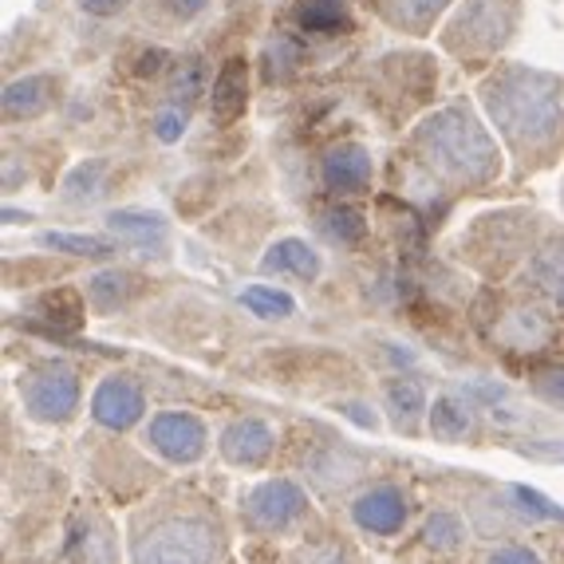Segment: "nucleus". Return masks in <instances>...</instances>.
Instances as JSON below:
<instances>
[{
	"label": "nucleus",
	"mask_w": 564,
	"mask_h": 564,
	"mask_svg": "<svg viewBox=\"0 0 564 564\" xmlns=\"http://www.w3.org/2000/svg\"><path fill=\"white\" fill-rule=\"evenodd\" d=\"M44 91H47V79H24V84H12L9 95H4V111H9V119L44 111V104H47Z\"/></svg>",
	"instance_id": "obj_16"
},
{
	"label": "nucleus",
	"mask_w": 564,
	"mask_h": 564,
	"mask_svg": "<svg viewBox=\"0 0 564 564\" xmlns=\"http://www.w3.org/2000/svg\"><path fill=\"white\" fill-rule=\"evenodd\" d=\"M241 304L253 312V316H264V321H284V316H292V312H296V304H292L289 292L269 289V284H253V289H245Z\"/></svg>",
	"instance_id": "obj_14"
},
{
	"label": "nucleus",
	"mask_w": 564,
	"mask_h": 564,
	"mask_svg": "<svg viewBox=\"0 0 564 564\" xmlns=\"http://www.w3.org/2000/svg\"><path fill=\"white\" fill-rule=\"evenodd\" d=\"M111 234L127 237L134 245H162L166 241V221L159 214H134V209H122V214L107 217Z\"/></svg>",
	"instance_id": "obj_13"
},
{
	"label": "nucleus",
	"mask_w": 564,
	"mask_h": 564,
	"mask_svg": "<svg viewBox=\"0 0 564 564\" xmlns=\"http://www.w3.org/2000/svg\"><path fill=\"white\" fill-rule=\"evenodd\" d=\"M182 131H186V122H182L178 115H162V119H159V139L162 142H174Z\"/></svg>",
	"instance_id": "obj_29"
},
{
	"label": "nucleus",
	"mask_w": 564,
	"mask_h": 564,
	"mask_svg": "<svg viewBox=\"0 0 564 564\" xmlns=\"http://www.w3.org/2000/svg\"><path fill=\"white\" fill-rule=\"evenodd\" d=\"M356 521L371 533H399L406 521V501L399 489L379 486L356 501Z\"/></svg>",
	"instance_id": "obj_8"
},
{
	"label": "nucleus",
	"mask_w": 564,
	"mask_h": 564,
	"mask_svg": "<svg viewBox=\"0 0 564 564\" xmlns=\"http://www.w3.org/2000/svg\"><path fill=\"white\" fill-rule=\"evenodd\" d=\"M264 269L269 273H289V276H301V281H312V276L321 273V257L312 253L308 245L289 237V241H276L264 257Z\"/></svg>",
	"instance_id": "obj_12"
},
{
	"label": "nucleus",
	"mask_w": 564,
	"mask_h": 564,
	"mask_svg": "<svg viewBox=\"0 0 564 564\" xmlns=\"http://www.w3.org/2000/svg\"><path fill=\"white\" fill-rule=\"evenodd\" d=\"M556 79L536 76V72H513L501 87L489 91V107L494 119L501 122V131L518 142H541L553 134L556 127Z\"/></svg>",
	"instance_id": "obj_2"
},
{
	"label": "nucleus",
	"mask_w": 564,
	"mask_h": 564,
	"mask_svg": "<svg viewBox=\"0 0 564 564\" xmlns=\"http://www.w3.org/2000/svg\"><path fill=\"white\" fill-rule=\"evenodd\" d=\"M533 281L549 301L564 304V249H549V253L533 264Z\"/></svg>",
	"instance_id": "obj_18"
},
{
	"label": "nucleus",
	"mask_w": 564,
	"mask_h": 564,
	"mask_svg": "<svg viewBox=\"0 0 564 564\" xmlns=\"http://www.w3.org/2000/svg\"><path fill=\"white\" fill-rule=\"evenodd\" d=\"M328 234L336 241H359L364 237V221H359L356 209H336V214H328Z\"/></svg>",
	"instance_id": "obj_24"
},
{
	"label": "nucleus",
	"mask_w": 564,
	"mask_h": 564,
	"mask_svg": "<svg viewBox=\"0 0 564 564\" xmlns=\"http://www.w3.org/2000/svg\"><path fill=\"white\" fill-rule=\"evenodd\" d=\"M423 536H426V545H431V549H458L462 521L454 518V513H434V518L426 521Z\"/></svg>",
	"instance_id": "obj_19"
},
{
	"label": "nucleus",
	"mask_w": 564,
	"mask_h": 564,
	"mask_svg": "<svg viewBox=\"0 0 564 564\" xmlns=\"http://www.w3.org/2000/svg\"><path fill=\"white\" fill-rule=\"evenodd\" d=\"M79 9L91 12V17H115V12L127 9V0H79Z\"/></svg>",
	"instance_id": "obj_28"
},
{
	"label": "nucleus",
	"mask_w": 564,
	"mask_h": 564,
	"mask_svg": "<svg viewBox=\"0 0 564 564\" xmlns=\"http://www.w3.org/2000/svg\"><path fill=\"white\" fill-rule=\"evenodd\" d=\"M217 533L202 518H166L134 541V564H214Z\"/></svg>",
	"instance_id": "obj_3"
},
{
	"label": "nucleus",
	"mask_w": 564,
	"mask_h": 564,
	"mask_svg": "<svg viewBox=\"0 0 564 564\" xmlns=\"http://www.w3.org/2000/svg\"><path fill=\"white\" fill-rule=\"evenodd\" d=\"M72 553L79 556V564H115L111 533H107L99 521H91V533H76V541H72Z\"/></svg>",
	"instance_id": "obj_17"
},
{
	"label": "nucleus",
	"mask_w": 564,
	"mask_h": 564,
	"mask_svg": "<svg viewBox=\"0 0 564 564\" xmlns=\"http://www.w3.org/2000/svg\"><path fill=\"white\" fill-rule=\"evenodd\" d=\"M324 182L332 189H364L371 182V159L364 147H339L324 159Z\"/></svg>",
	"instance_id": "obj_10"
},
{
	"label": "nucleus",
	"mask_w": 564,
	"mask_h": 564,
	"mask_svg": "<svg viewBox=\"0 0 564 564\" xmlns=\"http://www.w3.org/2000/svg\"><path fill=\"white\" fill-rule=\"evenodd\" d=\"M446 0H395V9H399V17H406V20H423V17H431L434 9H443Z\"/></svg>",
	"instance_id": "obj_26"
},
{
	"label": "nucleus",
	"mask_w": 564,
	"mask_h": 564,
	"mask_svg": "<svg viewBox=\"0 0 564 564\" xmlns=\"http://www.w3.org/2000/svg\"><path fill=\"white\" fill-rule=\"evenodd\" d=\"M489 564H541V556L529 553V549H501V553L489 556Z\"/></svg>",
	"instance_id": "obj_27"
},
{
	"label": "nucleus",
	"mask_w": 564,
	"mask_h": 564,
	"mask_svg": "<svg viewBox=\"0 0 564 564\" xmlns=\"http://www.w3.org/2000/svg\"><path fill=\"white\" fill-rule=\"evenodd\" d=\"M40 241L47 249H64V253H76V257H104L107 245L95 241V237H72V234H44Z\"/></svg>",
	"instance_id": "obj_21"
},
{
	"label": "nucleus",
	"mask_w": 564,
	"mask_h": 564,
	"mask_svg": "<svg viewBox=\"0 0 564 564\" xmlns=\"http://www.w3.org/2000/svg\"><path fill=\"white\" fill-rule=\"evenodd\" d=\"M541 387H545L549 399H561V403H564V367H561V371H549Z\"/></svg>",
	"instance_id": "obj_31"
},
{
	"label": "nucleus",
	"mask_w": 564,
	"mask_h": 564,
	"mask_svg": "<svg viewBox=\"0 0 564 564\" xmlns=\"http://www.w3.org/2000/svg\"><path fill=\"white\" fill-rule=\"evenodd\" d=\"M470 411L458 403V399H438L431 411V431L438 434V438H446V443H458V438H466L470 434Z\"/></svg>",
	"instance_id": "obj_15"
},
{
	"label": "nucleus",
	"mask_w": 564,
	"mask_h": 564,
	"mask_svg": "<svg viewBox=\"0 0 564 564\" xmlns=\"http://www.w3.org/2000/svg\"><path fill=\"white\" fill-rule=\"evenodd\" d=\"M301 24L312 32H336V29H348V20L339 17V9L332 0H316L308 9H301Z\"/></svg>",
	"instance_id": "obj_20"
},
{
	"label": "nucleus",
	"mask_w": 564,
	"mask_h": 564,
	"mask_svg": "<svg viewBox=\"0 0 564 564\" xmlns=\"http://www.w3.org/2000/svg\"><path fill=\"white\" fill-rule=\"evenodd\" d=\"M419 142H423V151L431 154L434 166L454 174V178L481 182L498 170V151H494V142H489V134L481 131L466 111L434 115V119L423 127V134H419Z\"/></svg>",
	"instance_id": "obj_1"
},
{
	"label": "nucleus",
	"mask_w": 564,
	"mask_h": 564,
	"mask_svg": "<svg viewBox=\"0 0 564 564\" xmlns=\"http://www.w3.org/2000/svg\"><path fill=\"white\" fill-rule=\"evenodd\" d=\"M151 443L170 462H198L206 454V426L194 414L170 411L151 423Z\"/></svg>",
	"instance_id": "obj_6"
},
{
	"label": "nucleus",
	"mask_w": 564,
	"mask_h": 564,
	"mask_svg": "<svg viewBox=\"0 0 564 564\" xmlns=\"http://www.w3.org/2000/svg\"><path fill=\"white\" fill-rule=\"evenodd\" d=\"M304 513V494L301 486L276 478L257 486L249 498H245V521L253 529H284L289 521H296Z\"/></svg>",
	"instance_id": "obj_4"
},
{
	"label": "nucleus",
	"mask_w": 564,
	"mask_h": 564,
	"mask_svg": "<svg viewBox=\"0 0 564 564\" xmlns=\"http://www.w3.org/2000/svg\"><path fill=\"white\" fill-rule=\"evenodd\" d=\"M131 284H134V276H127V273H104V276H95L91 281V296H95V304L111 308L115 296L122 301V296L131 292Z\"/></svg>",
	"instance_id": "obj_22"
},
{
	"label": "nucleus",
	"mask_w": 564,
	"mask_h": 564,
	"mask_svg": "<svg viewBox=\"0 0 564 564\" xmlns=\"http://www.w3.org/2000/svg\"><path fill=\"white\" fill-rule=\"evenodd\" d=\"M513 498L525 506V513H533V518H549V521H556V518H564V509L561 506H553L549 498H541L536 489H525V486H513Z\"/></svg>",
	"instance_id": "obj_25"
},
{
	"label": "nucleus",
	"mask_w": 564,
	"mask_h": 564,
	"mask_svg": "<svg viewBox=\"0 0 564 564\" xmlns=\"http://www.w3.org/2000/svg\"><path fill=\"white\" fill-rule=\"evenodd\" d=\"M269 451H273V431L257 419H241L221 434V454L234 466H257V462L269 458Z\"/></svg>",
	"instance_id": "obj_9"
},
{
	"label": "nucleus",
	"mask_w": 564,
	"mask_h": 564,
	"mask_svg": "<svg viewBox=\"0 0 564 564\" xmlns=\"http://www.w3.org/2000/svg\"><path fill=\"white\" fill-rule=\"evenodd\" d=\"M387 399H391V406L399 411V419H414V414L423 411V387L411 383V379H403V383H391V391H387Z\"/></svg>",
	"instance_id": "obj_23"
},
{
	"label": "nucleus",
	"mask_w": 564,
	"mask_h": 564,
	"mask_svg": "<svg viewBox=\"0 0 564 564\" xmlns=\"http://www.w3.org/2000/svg\"><path fill=\"white\" fill-rule=\"evenodd\" d=\"M24 399H29L36 419H67L79 403V383H76V376H72V367L52 364L29 379Z\"/></svg>",
	"instance_id": "obj_5"
},
{
	"label": "nucleus",
	"mask_w": 564,
	"mask_h": 564,
	"mask_svg": "<svg viewBox=\"0 0 564 564\" xmlns=\"http://www.w3.org/2000/svg\"><path fill=\"white\" fill-rule=\"evenodd\" d=\"M206 9V0H170V12L174 17H182V20H189L194 12H202Z\"/></svg>",
	"instance_id": "obj_30"
},
{
	"label": "nucleus",
	"mask_w": 564,
	"mask_h": 564,
	"mask_svg": "<svg viewBox=\"0 0 564 564\" xmlns=\"http://www.w3.org/2000/svg\"><path fill=\"white\" fill-rule=\"evenodd\" d=\"M91 414L111 431H122L131 426L142 414V391L131 383V379H107L91 399Z\"/></svg>",
	"instance_id": "obj_7"
},
{
	"label": "nucleus",
	"mask_w": 564,
	"mask_h": 564,
	"mask_svg": "<svg viewBox=\"0 0 564 564\" xmlns=\"http://www.w3.org/2000/svg\"><path fill=\"white\" fill-rule=\"evenodd\" d=\"M249 72H245V59H229L221 67V76L214 79V115L221 122H234L245 111V99H249Z\"/></svg>",
	"instance_id": "obj_11"
}]
</instances>
